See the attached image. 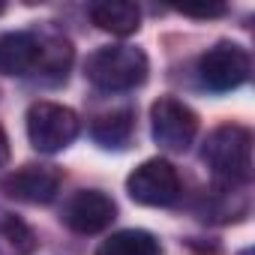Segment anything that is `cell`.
Masks as SVG:
<instances>
[{"mask_svg": "<svg viewBox=\"0 0 255 255\" xmlns=\"http://www.w3.org/2000/svg\"><path fill=\"white\" fill-rule=\"evenodd\" d=\"M201 156L225 183H246L252 177V132L237 123H222L207 135Z\"/></svg>", "mask_w": 255, "mask_h": 255, "instance_id": "obj_2", "label": "cell"}, {"mask_svg": "<svg viewBox=\"0 0 255 255\" xmlns=\"http://www.w3.org/2000/svg\"><path fill=\"white\" fill-rule=\"evenodd\" d=\"M36 249V234L30 225L0 207V255H30Z\"/></svg>", "mask_w": 255, "mask_h": 255, "instance_id": "obj_13", "label": "cell"}, {"mask_svg": "<svg viewBox=\"0 0 255 255\" xmlns=\"http://www.w3.org/2000/svg\"><path fill=\"white\" fill-rule=\"evenodd\" d=\"M135 132V111L132 108H111V111H102L90 120V135L99 147H108V150H120L129 144Z\"/></svg>", "mask_w": 255, "mask_h": 255, "instance_id": "obj_10", "label": "cell"}, {"mask_svg": "<svg viewBox=\"0 0 255 255\" xmlns=\"http://www.w3.org/2000/svg\"><path fill=\"white\" fill-rule=\"evenodd\" d=\"M3 9H6V6H3V3H0V12H3Z\"/></svg>", "mask_w": 255, "mask_h": 255, "instance_id": "obj_16", "label": "cell"}, {"mask_svg": "<svg viewBox=\"0 0 255 255\" xmlns=\"http://www.w3.org/2000/svg\"><path fill=\"white\" fill-rule=\"evenodd\" d=\"M63 183V171L57 165H45V162H30L18 171H12L3 180L6 195L27 201V204H48L54 201L57 189Z\"/></svg>", "mask_w": 255, "mask_h": 255, "instance_id": "obj_8", "label": "cell"}, {"mask_svg": "<svg viewBox=\"0 0 255 255\" xmlns=\"http://www.w3.org/2000/svg\"><path fill=\"white\" fill-rule=\"evenodd\" d=\"M96 255H162V246L150 231L126 228V231H117L108 240H102Z\"/></svg>", "mask_w": 255, "mask_h": 255, "instance_id": "obj_12", "label": "cell"}, {"mask_svg": "<svg viewBox=\"0 0 255 255\" xmlns=\"http://www.w3.org/2000/svg\"><path fill=\"white\" fill-rule=\"evenodd\" d=\"M183 15H192V18H213V15H225V6L216 3V6H180Z\"/></svg>", "mask_w": 255, "mask_h": 255, "instance_id": "obj_14", "label": "cell"}, {"mask_svg": "<svg viewBox=\"0 0 255 255\" xmlns=\"http://www.w3.org/2000/svg\"><path fill=\"white\" fill-rule=\"evenodd\" d=\"M150 132L159 147L183 153L198 135V114L174 96H159L150 108Z\"/></svg>", "mask_w": 255, "mask_h": 255, "instance_id": "obj_4", "label": "cell"}, {"mask_svg": "<svg viewBox=\"0 0 255 255\" xmlns=\"http://www.w3.org/2000/svg\"><path fill=\"white\" fill-rule=\"evenodd\" d=\"M147 54L141 48L132 45H105L96 48L87 63H84V75L90 84H96L99 90H132L138 84H144L147 78Z\"/></svg>", "mask_w": 255, "mask_h": 255, "instance_id": "obj_1", "label": "cell"}, {"mask_svg": "<svg viewBox=\"0 0 255 255\" xmlns=\"http://www.w3.org/2000/svg\"><path fill=\"white\" fill-rule=\"evenodd\" d=\"M45 69V36L30 30H15L0 36V72L3 75H30Z\"/></svg>", "mask_w": 255, "mask_h": 255, "instance_id": "obj_9", "label": "cell"}, {"mask_svg": "<svg viewBox=\"0 0 255 255\" xmlns=\"http://www.w3.org/2000/svg\"><path fill=\"white\" fill-rule=\"evenodd\" d=\"M198 78L213 93L234 90L249 78V54L234 42H219V45H213L201 54Z\"/></svg>", "mask_w": 255, "mask_h": 255, "instance_id": "obj_6", "label": "cell"}, {"mask_svg": "<svg viewBox=\"0 0 255 255\" xmlns=\"http://www.w3.org/2000/svg\"><path fill=\"white\" fill-rule=\"evenodd\" d=\"M9 162V138L3 132V126H0V168H3Z\"/></svg>", "mask_w": 255, "mask_h": 255, "instance_id": "obj_15", "label": "cell"}, {"mask_svg": "<svg viewBox=\"0 0 255 255\" xmlns=\"http://www.w3.org/2000/svg\"><path fill=\"white\" fill-rule=\"evenodd\" d=\"M117 216V204L111 195L99 189H81L63 204V222L75 234H99Z\"/></svg>", "mask_w": 255, "mask_h": 255, "instance_id": "obj_7", "label": "cell"}, {"mask_svg": "<svg viewBox=\"0 0 255 255\" xmlns=\"http://www.w3.org/2000/svg\"><path fill=\"white\" fill-rule=\"evenodd\" d=\"M180 174L168 159H147L126 177V192L144 207H168L180 198Z\"/></svg>", "mask_w": 255, "mask_h": 255, "instance_id": "obj_5", "label": "cell"}, {"mask_svg": "<svg viewBox=\"0 0 255 255\" xmlns=\"http://www.w3.org/2000/svg\"><path fill=\"white\" fill-rule=\"evenodd\" d=\"M78 114L57 102H33L27 108V138L39 153H57L78 135Z\"/></svg>", "mask_w": 255, "mask_h": 255, "instance_id": "obj_3", "label": "cell"}, {"mask_svg": "<svg viewBox=\"0 0 255 255\" xmlns=\"http://www.w3.org/2000/svg\"><path fill=\"white\" fill-rule=\"evenodd\" d=\"M90 18L99 30L111 36H129L141 27V9L126 0H102L90 6Z\"/></svg>", "mask_w": 255, "mask_h": 255, "instance_id": "obj_11", "label": "cell"}]
</instances>
